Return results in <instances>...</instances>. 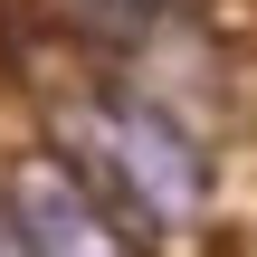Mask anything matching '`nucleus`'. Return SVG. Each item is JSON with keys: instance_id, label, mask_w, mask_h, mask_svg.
I'll return each instance as SVG.
<instances>
[{"instance_id": "4", "label": "nucleus", "mask_w": 257, "mask_h": 257, "mask_svg": "<svg viewBox=\"0 0 257 257\" xmlns=\"http://www.w3.org/2000/svg\"><path fill=\"white\" fill-rule=\"evenodd\" d=\"M0 257H29V248H19V238H10V229H0Z\"/></svg>"}, {"instance_id": "2", "label": "nucleus", "mask_w": 257, "mask_h": 257, "mask_svg": "<svg viewBox=\"0 0 257 257\" xmlns=\"http://www.w3.org/2000/svg\"><path fill=\"white\" fill-rule=\"evenodd\" d=\"M0 229H10L29 257H134L143 248L57 153H29V162L0 181Z\"/></svg>"}, {"instance_id": "3", "label": "nucleus", "mask_w": 257, "mask_h": 257, "mask_svg": "<svg viewBox=\"0 0 257 257\" xmlns=\"http://www.w3.org/2000/svg\"><path fill=\"white\" fill-rule=\"evenodd\" d=\"M57 10H67L76 29H95V38H143L162 0H57Z\"/></svg>"}, {"instance_id": "1", "label": "nucleus", "mask_w": 257, "mask_h": 257, "mask_svg": "<svg viewBox=\"0 0 257 257\" xmlns=\"http://www.w3.org/2000/svg\"><path fill=\"white\" fill-rule=\"evenodd\" d=\"M57 162L134 229V238H181L210 200V162L200 143L162 114V105H134V95H95V105H67L57 114Z\"/></svg>"}]
</instances>
